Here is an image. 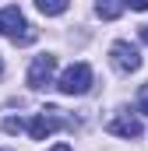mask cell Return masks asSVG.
<instances>
[{"label":"cell","instance_id":"obj_1","mask_svg":"<svg viewBox=\"0 0 148 151\" xmlns=\"http://www.w3.org/2000/svg\"><path fill=\"white\" fill-rule=\"evenodd\" d=\"M0 32L11 39L14 46H28V42H36V28L25 21V14H21L18 7H4V11H0Z\"/></svg>","mask_w":148,"mask_h":151},{"label":"cell","instance_id":"obj_2","mask_svg":"<svg viewBox=\"0 0 148 151\" xmlns=\"http://www.w3.org/2000/svg\"><path fill=\"white\" fill-rule=\"evenodd\" d=\"M57 88H60L64 95H85V91L92 88V67H88V63H71V67L60 74Z\"/></svg>","mask_w":148,"mask_h":151},{"label":"cell","instance_id":"obj_3","mask_svg":"<svg viewBox=\"0 0 148 151\" xmlns=\"http://www.w3.org/2000/svg\"><path fill=\"white\" fill-rule=\"evenodd\" d=\"M110 60H113V67H116L120 74H134V70H141V53H138V46H131L127 39H120V42L110 46Z\"/></svg>","mask_w":148,"mask_h":151},{"label":"cell","instance_id":"obj_4","mask_svg":"<svg viewBox=\"0 0 148 151\" xmlns=\"http://www.w3.org/2000/svg\"><path fill=\"white\" fill-rule=\"evenodd\" d=\"M53 70H57V56H49V53L36 56L32 67H28V84H32L36 91H42V88L53 81Z\"/></svg>","mask_w":148,"mask_h":151},{"label":"cell","instance_id":"obj_5","mask_svg":"<svg viewBox=\"0 0 148 151\" xmlns=\"http://www.w3.org/2000/svg\"><path fill=\"white\" fill-rule=\"evenodd\" d=\"M106 130H110V134H116V137L138 141V137H141V119H138L134 113H127V109H120V113L106 123Z\"/></svg>","mask_w":148,"mask_h":151},{"label":"cell","instance_id":"obj_6","mask_svg":"<svg viewBox=\"0 0 148 151\" xmlns=\"http://www.w3.org/2000/svg\"><path fill=\"white\" fill-rule=\"evenodd\" d=\"M60 123H64V119H60V109L36 113V116H32V123H28V137H32V141H46V137H49Z\"/></svg>","mask_w":148,"mask_h":151},{"label":"cell","instance_id":"obj_7","mask_svg":"<svg viewBox=\"0 0 148 151\" xmlns=\"http://www.w3.org/2000/svg\"><path fill=\"white\" fill-rule=\"evenodd\" d=\"M123 7H127L123 0H99V4H95V14H99L102 21H116V18L123 14Z\"/></svg>","mask_w":148,"mask_h":151},{"label":"cell","instance_id":"obj_8","mask_svg":"<svg viewBox=\"0 0 148 151\" xmlns=\"http://www.w3.org/2000/svg\"><path fill=\"white\" fill-rule=\"evenodd\" d=\"M36 7L46 18H53V14H64V11H67V0H36Z\"/></svg>","mask_w":148,"mask_h":151},{"label":"cell","instance_id":"obj_9","mask_svg":"<svg viewBox=\"0 0 148 151\" xmlns=\"http://www.w3.org/2000/svg\"><path fill=\"white\" fill-rule=\"evenodd\" d=\"M4 130L7 134H21L25 130V119H4Z\"/></svg>","mask_w":148,"mask_h":151},{"label":"cell","instance_id":"obj_10","mask_svg":"<svg viewBox=\"0 0 148 151\" xmlns=\"http://www.w3.org/2000/svg\"><path fill=\"white\" fill-rule=\"evenodd\" d=\"M138 109H141V113L148 116V84L141 88V99H138Z\"/></svg>","mask_w":148,"mask_h":151},{"label":"cell","instance_id":"obj_11","mask_svg":"<svg viewBox=\"0 0 148 151\" xmlns=\"http://www.w3.org/2000/svg\"><path fill=\"white\" fill-rule=\"evenodd\" d=\"M131 11H148V0H123Z\"/></svg>","mask_w":148,"mask_h":151},{"label":"cell","instance_id":"obj_12","mask_svg":"<svg viewBox=\"0 0 148 151\" xmlns=\"http://www.w3.org/2000/svg\"><path fill=\"white\" fill-rule=\"evenodd\" d=\"M49 151H71V144H53Z\"/></svg>","mask_w":148,"mask_h":151},{"label":"cell","instance_id":"obj_13","mask_svg":"<svg viewBox=\"0 0 148 151\" xmlns=\"http://www.w3.org/2000/svg\"><path fill=\"white\" fill-rule=\"evenodd\" d=\"M141 42H148V25H141Z\"/></svg>","mask_w":148,"mask_h":151},{"label":"cell","instance_id":"obj_14","mask_svg":"<svg viewBox=\"0 0 148 151\" xmlns=\"http://www.w3.org/2000/svg\"><path fill=\"white\" fill-rule=\"evenodd\" d=\"M0 74H4V60H0Z\"/></svg>","mask_w":148,"mask_h":151},{"label":"cell","instance_id":"obj_15","mask_svg":"<svg viewBox=\"0 0 148 151\" xmlns=\"http://www.w3.org/2000/svg\"><path fill=\"white\" fill-rule=\"evenodd\" d=\"M0 151H4V148H0Z\"/></svg>","mask_w":148,"mask_h":151}]
</instances>
